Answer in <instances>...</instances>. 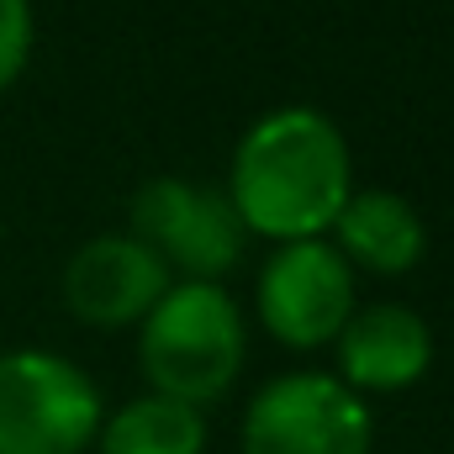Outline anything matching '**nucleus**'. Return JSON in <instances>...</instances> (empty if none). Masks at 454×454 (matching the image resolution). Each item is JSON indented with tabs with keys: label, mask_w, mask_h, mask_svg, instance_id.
<instances>
[{
	"label": "nucleus",
	"mask_w": 454,
	"mask_h": 454,
	"mask_svg": "<svg viewBox=\"0 0 454 454\" xmlns=\"http://www.w3.org/2000/svg\"><path fill=\"white\" fill-rule=\"evenodd\" d=\"M354 191V159L339 121L317 106H275L232 148L227 201L243 232L270 243L328 238Z\"/></svg>",
	"instance_id": "1"
},
{
	"label": "nucleus",
	"mask_w": 454,
	"mask_h": 454,
	"mask_svg": "<svg viewBox=\"0 0 454 454\" xmlns=\"http://www.w3.org/2000/svg\"><path fill=\"white\" fill-rule=\"evenodd\" d=\"M248 354V328L227 286L175 280L153 312L137 323V364L148 391L175 396L185 407H212L227 396Z\"/></svg>",
	"instance_id": "2"
},
{
	"label": "nucleus",
	"mask_w": 454,
	"mask_h": 454,
	"mask_svg": "<svg viewBox=\"0 0 454 454\" xmlns=\"http://www.w3.org/2000/svg\"><path fill=\"white\" fill-rule=\"evenodd\" d=\"M101 386L53 348L0 354V454H85L101 434Z\"/></svg>",
	"instance_id": "3"
},
{
	"label": "nucleus",
	"mask_w": 454,
	"mask_h": 454,
	"mask_svg": "<svg viewBox=\"0 0 454 454\" xmlns=\"http://www.w3.org/2000/svg\"><path fill=\"white\" fill-rule=\"evenodd\" d=\"M127 227L169 270V280L223 286V275L243 259V243H248L223 185H201L180 175L143 180L127 201Z\"/></svg>",
	"instance_id": "4"
},
{
	"label": "nucleus",
	"mask_w": 454,
	"mask_h": 454,
	"mask_svg": "<svg viewBox=\"0 0 454 454\" xmlns=\"http://www.w3.org/2000/svg\"><path fill=\"white\" fill-rule=\"evenodd\" d=\"M243 454H370L375 418L328 370H286L243 407Z\"/></svg>",
	"instance_id": "5"
},
{
	"label": "nucleus",
	"mask_w": 454,
	"mask_h": 454,
	"mask_svg": "<svg viewBox=\"0 0 454 454\" xmlns=\"http://www.w3.org/2000/svg\"><path fill=\"white\" fill-rule=\"evenodd\" d=\"M264 333L286 348H323L354 317V270L328 238L280 243L254 291Z\"/></svg>",
	"instance_id": "6"
},
{
	"label": "nucleus",
	"mask_w": 454,
	"mask_h": 454,
	"mask_svg": "<svg viewBox=\"0 0 454 454\" xmlns=\"http://www.w3.org/2000/svg\"><path fill=\"white\" fill-rule=\"evenodd\" d=\"M169 286H175L169 270L132 232H101L80 243L74 259L64 264V301L85 328L143 323Z\"/></svg>",
	"instance_id": "7"
},
{
	"label": "nucleus",
	"mask_w": 454,
	"mask_h": 454,
	"mask_svg": "<svg viewBox=\"0 0 454 454\" xmlns=\"http://www.w3.org/2000/svg\"><path fill=\"white\" fill-rule=\"evenodd\" d=\"M333 348H339V380L348 391L391 396L428 375L434 328L423 312H412L402 301H375V307H354V317L343 323Z\"/></svg>",
	"instance_id": "8"
},
{
	"label": "nucleus",
	"mask_w": 454,
	"mask_h": 454,
	"mask_svg": "<svg viewBox=\"0 0 454 454\" xmlns=\"http://www.w3.org/2000/svg\"><path fill=\"white\" fill-rule=\"evenodd\" d=\"M328 232H333V248L348 259V270L359 264L370 275H412L428 254V227L418 217V207L380 185L348 191Z\"/></svg>",
	"instance_id": "9"
},
{
	"label": "nucleus",
	"mask_w": 454,
	"mask_h": 454,
	"mask_svg": "<svg viewBox=\"0 0 454 454\" xmlns=\"http://www.w3.org/2000/svg\"><path fill=\"white\" fill-rule=\"evenodd\" d=\"M101 454H201L207 450V412L175 396H132L101 418Z\"/></svg>",
	"instance_id": "10"
},
{
	"label": "nucleus",
	"mask_w": 454,
	"mask_h": 454,
	"mask_svg": "<svg viewBox=\"0 0 454 454\" xmlns=\"http://www.w3.org/2000/svg\"><path fill=\"white\" fill-rule=\"evenodd\" d=\"M32 37H37L32 0H0V90L21 80V69L32 59Z\"/></svg>",
	"instance_id": "11"
}]
</instances>
